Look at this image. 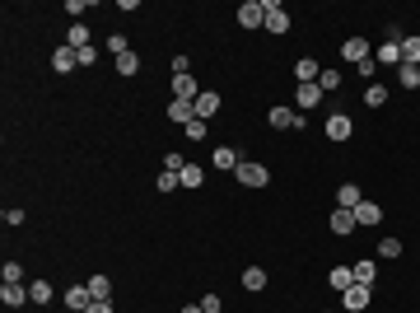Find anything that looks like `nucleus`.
<instances>
[{
  "instance_id": "obj_1",
  "label": "nucleus",
  "mask_w": 420,
  "mask_h": 313,
  "mask_svg": "<svg viewBox=\"0 0 420 313\" xmlns=\"http://www.w3.org/2000/svg\"><path fill=\"white\" fill-rule=\"evenodd\" d=\"M266 122L276 126V131H304V126H309V117H304V112H294V108H285V103H271Z\"/></svg>"
},
{
  "instance_id": "obj_2",
  "label": "nucleus",
  "mask_w": 420,
  "mask_h": 313,
  "mask_svg": "<svg viewBox=\"0 0 420 313\" xmlns=\"http://www.w3.org/2000/svg\"><path fill=\"white\" fill-rule=\"evenodd\" d=\"M262 5H266V23H262V28H266L271 38H285V33H289V14H285V5H280V0H262Z\"/></svg>"
},
{
  "instance_id": "obj_3",
  "label": "nucleus",
  "mask_w": 420,
  "mask_h": 313,
  "mask_svg": "<svg viewBox=\"0 0 420 313\" xmlns=\"http://www.w3.org/2000/svg\"><path fill=\"white\" fill-rule=\"evenodd\" d=\"M233 178L243 182V187H253V192H257V187H266V182H271V168H266V164H253V159H243Z\"/></svg>"
},
{
  "instance_id": "obj_4",
  "label": "nucleus",
  "mask_w": 420,
  "mask_h": 313,
  "mask_svg": "<svg viewBox=\"0 0 420 313\" xmlns=\"http://www.w3.org/2000/svg\"><path fill=\"white\" fill-rule=\"evenodd\" d=\"M322 99H327V94H322V84H299V89H294V103H289V108H294V112H304V117H309V112L318 108Z\"/></svg>"
},
{
  "instance_id": "obj_5",
  "label": "nucleus",
  "mask_w": 420,
  "mask_h": 313,
  "mask_svg": "<svg viewBox=\"0 0 420 313\" xmlns=\"http://www.w3.org/2000/svg\"><path fill=\"white\" fill-rule=\"evenodd\" d=\"M266 23V5L262 0H243L238 5V28H262Z\"/></svg>"
},
{
  "instance_id": "obj_6",
  "label": "nucleus",
  "mask_w": 420,
  "mask_h": 313,
  "mask_svg": "<svg viewBox=\"0 0 420 313\" xmlns=\"http://www.w3.org/2000/svg\"><path fill=\"white\" fill-rule=\"evenodd\" d=\"M369 56H374L369 38H346L341 43V61H350V66H360V61H369Z\"/></svg>"
},
{
  "instance_id": "obj_7",
  "label": "nucleus",
  "mask_w": 420,
  "mask_h": 313,
  "mask_svg": "<svg viewBox=\"0 0 420 313\" xmlns=\"http://www.w3.org/2000/svg\"><path fill=\"white\" fill-rule=\"evenodd\" d=\"M322 131H327V141H350V136H355V122L346 117V112H332V117L322 122Z\"/></svg>"
},
{
  "instance_id": "obj_8",
  "label": "nucleus",
  "mask_w": 420,
  "mask_h": 313,
  "mask_svg": "<svg viewBox=\"0 0 420 313\" xmlns=\"http://www.w3.org/2000/svg\"><path fill=\"white\" fill-rule=\"evenodd\" d=\"M327 229H332L336 238H350L355 229H360V224H355V211H341V206H336V211H332V220H327Z\"/></svg>"
},
{
  "instance_id": "obj_9",
  "label": "nucleus",
  "mask_w": 420,
  "mask_h": 313,
  "mask_svg": "<svg viewBox=\"0 0 420 313\" xmlns=\"http://www.w3.org/2000/svg\"><path fill=\"white\" fill-rule=\"evenodd\" d=\"M75 66H79V52H75V47H66V43H61V47L52 52V70H56V75H70Z\"/></svg>"
},
{
  "instance_id": "obj_10",
  "label": "nucleus",
  "mask_w": 420,
  "mask_h": 313,
  "mask_svg": "<svg viewBox=\"0 0 420 313\" xmlns=\"http://www.w3.org/2000/svg\"><path fill=\"white\" fill-rule=\"evenodd\" d=\"M210 164H215V168H224V173H238L243 155H238V150H229V145H215V150H210Z\"/></svg>"
},
{
  "instance_id": "obj_11",
  "label": "nucleus",
  "mask_w": 420,
  "mask_h": 313,
  "mask_svg": "<svg viewBox=\"0 0 420 313\" xmlns=\"http://www.w3.org/2000/svg\"><path fill=\"white\" fill-rule=\"evenodd\" d=\"M355 224H360V229L383 224V206H378V202H360V206H355Z\"/></svg>"
},
{
  "instance_id": "obj_12",
  "label": "nucleus",
  "mask_w": 420,
  "mask_h": 313,
  "mask_svg": "<svg viewBox=\"0 0 420 313\" xmlns=\"http://www.w3.org/2000/svg\"><path fill=\"white\" fill-rule=\"evenodd\" d=\"M168 122H177V126L197 122V103H187V99H168Z\"/></svg>"
},
{
  "instance_id": "obj_13",
  "label": "nucleus",
  "mask_w": 420,
  "mask_h": 313,
  "mask_svg": "<svg viewBox=\"0 0 420 313\" xmlns=\"http://www.w3.org/2000/svg\"><path fill=\"white\" fill-rule=\"evenodd\" d=\"M0 300H5V309H28V285H10V280H5V285H0Z\"/></svg>"
},
{
  "instance_id": "obj_14",
  "label": "nucleus",
  "mask_w": 420,
  "mask_h": 313,
  "mask_svg": "<svg viewBox=\"0 0 420 313\" xmlns=\"http://www.w3.org/2000/svg\"><path fill=\"white\" fill-rule=\"evenodd\" d=\"M318 75H322L318 56H299V61H294V79H299V84H318Z\"/></svg>"
},
{
  "instance_id": "obj_15",
  "label": "nucleus",
  "mask_w": 420,
  "mask_h": 313,
  "mask_svg": "<svg viewBox=\"0 0 420 313\" xmlns=\"http://www.w3.org/2000/svg\"><path fill=\"white\" fill-rule=\"evenodd\" d=\"M173 99H187V103H197V99H201V84H197V75H173Z\"/></svg>"
},
{
  "instance_id": "obj_16",
  "label": "nucleus",
  "mask_w": 420,
  "mask_h": 313,
  "mask_svg": "<svg viewBox=\"0 0 420 313\" xmlns=\"http://www.w3.org/2000/svg\"><path fill=\"white\" fill-rule=\"evenodd\" d=\"M220 108H224L220 94H215V89H201V99H197V117H201V122H210V117H215Z\"/></svg>"
},
{
  "instance_id": "obj_17",
  "label": "nucleus",
  "mask_w": 420,
  "mask_h": 313,
  "mask_svg": "<svg viewBox=\"0 0 420 313\" xmlns=\"http://www.w3.org/2000/svg\"><path fill=\"white\" fill-rule=\"evenodd\" d=\"M341 304L350 313H365L369 309V285H350V290H341Z\"/></svg>"
},
{
  "instance_id": "obj_18",
  "label": "nucleus",
  "mask_w": 420,
  "mask_h": 313,
  "mask_svg": "<svg viewBox=\"0 0 420 313\" xmlns=\"http://www.w3.org/2000/svg\"><path fill=\"white\" fill-rule=\"evenodd\" d=\"M360 202H365V192H360V182H341V187H336V206H341V211H355Z\"/></svg>"
},
{
  "instance_id": "obj_19",
  "label": "nucleus",
  "mask_w": 420,
  "mask_h": 313,
  "mask_svg": "<svg viewBox=\"0 0 420 313\" xmlns=\"http://www.w3.org/2000/svg\"><path fill=\"white\" fill-rule=\"evenodd\" d=\"M89 304H94V295H89V285H70V290H66V309H70V313H84Z\"/></svg>"
},
{
  "instance_id": "obj_20",
  "label": "nucleus",
  "mask_w": 420,
  "mask_h": 313,
  "mask_svg": "<svg viewBox=\"0 0 420 313\" xmlns=\"http://www.w3.org/2000/svg\"><path fill=\"white\" fill-rule=\"evenodd\" d=\"M112 66H117V75H122V79L140 75V52H122V56H112Z\"/></svg>"
},
{
  "instance_id": "obj_21",
  "label": "nucleus",
  "mask_w": 420,
  "mask_h": 313,
  "mask_svg": "<svg viewBox=\"0 0 420 313\" xmlns=\"http://www.w3.org/2000/svg\"><path fill=\"white\" fill-rule=\"evenodd\" d=\"M355 285H369V290H374V280H378V262L374 258H365V262H355Z\"/></svg>"
},
{
  "instance_id": "obj_22",
  "label": "nucleus",
  "mask_w": 420,
  "mask_h": 313,
  "mask_svg": "<svg viewBox=\"0 0 420 313\" xmlns=\"http://www.w3.org/2000/svg\"><path fill=\"white\" fill-rule=\"evenodd\" d=\"M374 61H378V66H392V70H397V66H402V43H383V47H374Z\"/></svg>"
},
{
  "instance_id": "obj_23",
  "label": "nucleus",
  "mask_w": 420,
  "mask_h": 313,
  "mask_svg": "<svg viewBox=\"0 0 420 313\" xmlns=\"http://www.w3.org/2000/svg\"><path fill=\"white\" fill-rule=\"evenodd\" d=\"M327 285H332L336 295L350 290V285H355V271H350V267H332V271H327Z\"/></svg>"
},
{
  "instance_id": "obj_24",
  "label": "nucleus",
  "mask_w": 420,
  "mask_h": 313,
  "mask_svg": "<svg viewBox=\"0 0 420 313\" xmlns=\"http://www.w3.org/2000/svg\"><path fill=\"white\" fill-rule=\"evenodd\" d=\"M266 280H271V276H266V267H243V290H266Z\"/></svg>"
},
{
  "instance_id": "obj_25",
  "label": "nucleus",
  "mask_w": 420,
  "mask_h": 313,
  "mask_svg": "<svg viewBox=\"0 0 420 313\" xmlns=\"http://www.w3.org/2000/svg\"><path fill=\"white\" fill-rule=\"evenodd\" d=\"M182 187H187V192H201V187H206V168H201V164H187V168H182Z\"/></svg>"
},
{
  "instance_id": "obj_26",
  "label": "nucleus",
  "mask_w": 420,
  "mask_h": 313,
  "mask_svg": "<svg viewBox=\"0 0 420 313\" xmlns=\"http://www.w3.org/2000/svg\"><path fill=\"white\" fill-rule=\"evenodd\" d=\"M66 47H75V52H84V47H94V43H89V23H70V33H66Z\"/></svg>"
},
{
  "instance_id": "obj_27",
  "label": "nucleus",
  "mask_w": 420,
  "mask_h": 313,
  "mask_svg": "<svg viewBox=\"0 0 420 313\" xmlns=\"http://www.w3.org/2000/svg\"><path fill=\"white\" fill-rule=\"evenodd\" d=\"M383 103H387V84H378V79L365 84V108H383Z\"/></svg>"
},
{
  "instance_id": "obj_28",
  "label": "nucleus",
  "mask_w": 420,
  "mask_h": 313,
  "mask_svg": "<svg viewBox=\"0 0 420 313\" xmlns=\"http://www.w3.org/2000/svg\"><path fill=\"white\" fill-rule=\"evenodd\" d=\"M28 300L33 304H52V280H28Z\"/></svg>"
},
{
  "instance_id": "obj_29",
  "label": "nucleus",
  "mask_w": 420,
  "mask_h": 313,
  "mask_svg": "<svg viewBox=\"0 0 420 313\" xmlns=\"http://www.w3.org/2000/svg\"><path fill=\"white\" fill-rule=\"evenodd\" d=\"M84 285H89V295H94V300H112V280H108V276H89Z\"/></svg>"
},
{
  "instance_id": "obj_30",
  "label": "nucleus",
  "mask_w": 420,
  "mask_h": 313,
  "mask_svg": "<svg viewBox=\"0 0 420 313\" xmlns=\"http://www.w3.org/2000/svg\"><path fill=\"white\" fill-rule=\"evenodd\" d=\"M402 66H420V38H402Z\"/></svg>"
},
{
  "instance_id": "obj_31",
  "label": "nucleus",
  "mask_w": 420,
  "mask_h": 313,
  "mask_svg": "<svg viewBox=\"0 0 420 313\" xmlns=\"http://www.w3.org/2000/svg\"><path fill=\"white\" fill-rule=\"evenodd\" d=\"M397 84L402 89H420V66H397Z\"/></svg>"
},
{
  "instance_id": "obj_32",
  "label": "nucleus",
  "mask_w": 420,
  "mask_h": 313,
  "mask_svg": "<svg viewBox=\"0 0 420 313\" xmlns=\"http://www.w3.org/2000/svg\"><path fill=\"white\" fill-rule=\"evenodd\" d=\"M378 258H383V262H397L402 258V238H378Z\"/></svg>"
},
{
  "instance_id": "obj_33",
  "label": "nucleus",
  "mask_w": 420,
  "mask_h": 313,
  "mask_svg": "<svg viewBox=\"0 0 420 313\" xmlns=\"http://www.w3.org/2000/svg\"><path fill=\"white\" fill-rule=\"evenodd\" d=\"M177 187H182V173H168V168H159V192L168 197V192H177Z\"/></svg>"
},
{
  "instance_id": "obj_34",
  "label": "nucleus",
  "mask_w": 420,
  "mask_h": 313,
  "mask_svg": "<svg viewBox=\"0 0 420 313\" xmlns=\"http://www.w3.org/2000/svg\"><path fill=\"white\" fill-rule=\"evenodd\" d=\"M355 75L365 79V84H374V79H378V61H374V56H369V61H360V66H355Z\"/></svg>"
},
{
  "instance_id": "obj_35",
  "label": "nucleus",
  "mask_w": 420,
  "mask_h": 313,
  "mask_svg": "<svg viewBox=\"0 0 420 313\" xmlns=\"http://www.w3.org/2000/svg\"><path fill=\"white\" fill-rule=\"evenodd\" d=\"M0 276L10 280V285H23V280H28V276H23V267H19V262H5V267H0Z\"/></svg>"
},
{
  "instance_id": "obj_36",
  "label": "nucleus",
  "mask_w": 420,
  "mask_h": 313,
  "mask_svg": "<svg viewBox=\"0 0 420 313\" xmlns=\"http://www.w3.org/2000/svg\"><path fill=\"white\" fill-rule=\"evenodd\" d=\"M318 84H322V94L341 89V70H322V75H318Z\"/></svg>"
},
{
  "instance_id": "obj_37",
  "label": "nucleus",
  "mask_w": 420,
  "mask_h": 313,
  "mask_svg": "<svg viewBox=\"0 0 420 313\" xmlns=\"http://www.w3.org/2000/svg\"><path fill=\"white\" fill-rule=\"evenodd\" d=\"M182 136H187V141H206V136H210V126L197 117V122H187V126H182Z\"/></svg>"
},
{
  "instance_id": "obj_38",
  "label": "nucleus",
  "mask_w": 420,
  "mask_h": 313,
  "mask_svg": "<svg viewBox=\"0 0 420 313\" xmlns=\"http://www.w3.org/2000/svg\"><path fill=\"white\" fill-rule=\"evenodd\" d=\"M159 168H168V173H182V168H187V159L177 155V150H168V155H164V164H159Z\"/></svg>"
},
{
  "instance_id": "obj_39",
  "label": "nucleus",
  "mask_w": 420,
  "mask_h": 313,
  "mask_svg": "<svg viewBox=\"0 0 420 313\" xmlns=\"http://www.w3.org/2000/svg\"><path fill=\"white\" fill-rule=\"evenodd\" d=\"M173 75H192V56L187 52H173Z\"/></svg>"
},
{
  "instance_id": "obj_40",
  "label": "nucleus",
  "mask_w": 420,
  "mask_h": 313,
  "mask_svg": "<svg viewBox=\"0 0 420 313\" xmlns=\"http://www.w3.org/2000/svg\"><path fill=\"white\" fill-rule=\"evenodd\" d=\"M108 52H112V56H122V52H131V43H126L122 33H112V38H108Z\"/></svg>"
},
{
  "instance_id": "obj_41",
  "label": "nucleus",
  "mask_w": 420,
  "mask_h": 313,
  "mask_svg": "<svg viewBox=\"0 0 420 313\" xmlns=\"http://www.w3.org/2000/svg\"><path fill=\"white\" fill-rule=\"evenodd\" d=\"M0 220L14 229V224H23V211H19V206H5V215H0Z\"/></svg>"
},
{
  "instance_id": "obj_42",
  "label": "nucleus",
  "mask_w": 420,
  "mask_h": 313,
  "mask_svg": "<svg viewBox=\"0 0 420 313\" xmlns=\"http://www.w3.org/2000/svg\"><path fill=\"white\" fill-rule=\"evenodd\" d=\"M84 313H117V309H112V300H94Z\"/></svg>"
},
{
  "instance_id": "obj_43",
  "label": "nucleus",
  "mask_w": 420,
  "mask_h": 313,
  "mask_svg": "<svg viewBox=\"0 0 420 313\" xmlns=\"http://www.w3.org/2000/svg\"><path fill=\"white\" fill-rule=\"evenodd\" d=\"M201 309H206V313H220L224 304H220V295H206V300H201Z\"/></svg>"
},
{
  "instance_id": "obj_44",
  "label": "nucleus",
  "mask_w": 420,
  "mask_h": 313,
  "mask_svg": "<svg viewBox=\"0 0 420 313\" xmlns=\"http://www.w3.org/2000/svg\"><path fill=\"white\" fill-rule=\"evenodd\" d=\"M182 313H206V309H201V304H187V309H182Z\"/></svg>"
},
{
  "instance_id": "obj_45",
  "label": "nucleus",
  "mask_w": 420,
  "mask_h": 313,
  "mask_svg": "<svg viewBox=\"0 0 420 313\" xmlns=\"http://www.w3.org/2000/svg\"><path fill=\"white\" fill-rule=\"evenodd\" d=\"M318 313H336V309H318Z\"/></svg>"
}]
</instances>
